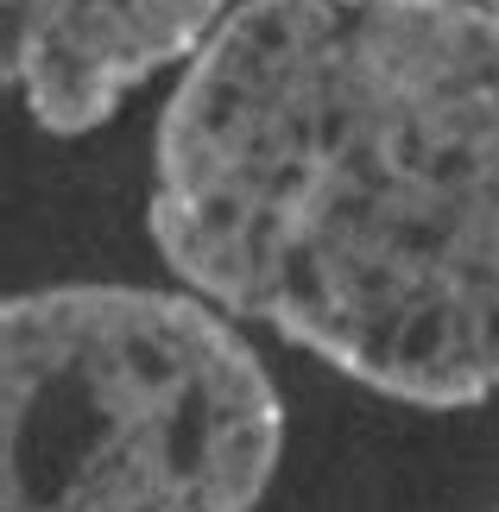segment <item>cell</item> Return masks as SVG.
I'll use <instances>...</instances> for the list:
<instances>
[{
	"label": "cell",
	"mask_w": 499,
	"mask_h": 512,
	"mask_svg": "<svg viewBox=\"0 0 499 512\" xmlns=\"http://www.w3.org/2000/svg\"><path fill=\"white\" fill-rule=\"evenodd\" d=\"M184 291L417 411L499 392V13L241 0L152 127Z\"/></svg>",
	"instance_id": "6da1fadb"
},
{
	"label": "cell",
	"mask_w": 499,
	"mask_h": 512,
	"mask_svg": "<svg viewBox=\"0 0 499 512\" xmlns=\"http://www.w3.org/2000/svg\"><path fill=\"white\" fill-rule=\"evenodd\" d=\"M285 399L228 310L70 279L0 304V512H259Z\"/></svg>",
	"instance_id": "7a4b0ae2"
},
{
	"label": "cell",
	"mask_w": 499,
	"mask_h": 512,
	"mask_svg": "<svg viewBox=\"0 0 499 512\" xmlns=\"http://www.w3.org/2000/svg\"><path fill=\"white\" fill-rule=\"evenodd\" d=\"M241 0H0L7 83L32 127L83 140L158 70H184Z\"/></svg>",
	"instance_id": "3957f363"
},
{
	"label": "cell",
	"mask_w": 499,
	"mask_h": 512,
	"mask_svg": "<svg viewBox=\"0 0 499 512\" xmlns=\"http://www.w3.org/2000/svg\"><path fill=\"white\" fill-rule=\"evenodd\" d=\"M481 7H493V13H499V0H481Z\"/></svg>",
	"instance_id": "277c9868"
}]
</instances>
